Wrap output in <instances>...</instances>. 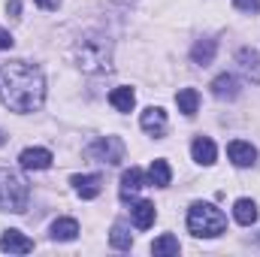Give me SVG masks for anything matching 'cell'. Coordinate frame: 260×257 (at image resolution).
<instances>
[{
	"instance_id": "5bb4252c",
	"label": "cell",
	"mask_w": 260,
	"mask_h": 257,
	"mask_svg": "<svg viewBox=\"0 0 260 257\" xmlns=\"http://www.w3.org/2000/svg\"><path fill=\"white\" fill-rule=\"evenodd\" d=\"M215 52H218V43L212 37H203V40H197L194 49H191V61L197 67H209L215 61Z\"/></svg>"
},
{
	"instance_id": "7a4b0ae2",
	"label": "cell",
	"mask_w": 260,
	"mask_h": 257,
	"mask_svg": "<svg viewBox=\"0 0 260 257\" xmlns=\"http://www.w3.org/2000/svg\"><path fill=\"white\" fill-rule=\"evenodd\" d=\"M76 64L82 73H109L112 70V49L103 34H85L76 43Z\"/></svg>"
},
{
	"instance_id": "d6986e66",
	"label": "cell",
	"mask_w": 260,
	"mask_h": 257,
	"mask_svg": "<svg viewBox=\"0 0 260 257\" xmlns=\"http://www.w3.org/2000/svg\"><path fill=\"white\" fill-rule=\"evenodd\" d=\"M76 236H79V224L73 218H58L52 224V239L55 242H73Z\"/></svg>"
},
{
	"instance_id": "484cf974",
	"label": "cell",
	"mask_w": 260,
	"mask_h": 257,
	"mask_svg": "<svg viewBox=\"0 0 260 257\" xmlns=\"http://www.w3.org/2000/svg\"><path fill=\"white\" fill-rule=\"evenodd\" d=\"M6 12L18 15V12H21V3H18V0H9V3H6Z\"/></svg>"
},
{
	"instance_id": "83f0119b",
	"label": "cell",
	"mask_w": 260,
	"mask_h": 257,
	"mask_svg": "<svg viewBox=\"0 0 260 257\" xmlns=\"http://www.w3.org/2000/svg\"><path fill=\"white\" fill-rule=\"evenodd\" d=\"M3 142H6V133H3V130H0V145H3Z\"/></svg>"
},
{
	"instance_id": "30bf717a",
	"label": "cell",
	"mask_w": 260,
	"mask_h": 257,
	"mask_svg": "<svg viewBox=\"0 0 260 257\" xmlns=\"http://www.w3.org/2000/svg\"><path fill=\"white\" fill-rule=\"evenodd\" d=\"M212 94H215L218 100H236V97H239V82H236V76H230V73L215 76V82H212Z\"/></svg>"
},
{
	"instance_id": "cb8c5ba5",
	"label": "cell",
	"mask_w": 260,
	"mask_h": 257,
	"mask_svg": "<svg viewBox=\"0 0 260 257\" xmlns=\"http://www.w3.org/2000/svg\"><path fill=\"white\" fill-rule=\"evenodd\" d=\"M233 6H236L239 12H257L260 0H233Z\"/></svg>"
},
{
	"instance_id": "8fae6325",
	"label": "cell",
	"mask_w": 260,
	"mask_h": 257,
	"mask_svg": "<svg viewBox=\"0 0 260 257\" xmlns=\"http://www.w3.org/2000/svg\"><path fill=\"white\" fill-rule=\"evenodd\" d=\"M18 160H21L24 170H49L52 167V151L49 148H24Z\"/></svg>"
},
{
	"instance_id": "4316f807",
	"label": "cell",
	"mask_w": 260,
	"mask_h": 257,
	"mask_svg": "<svg viewBox=\"0 0 260 257\" xmlns=\"http://www.w3.org/2000/svg\"><path fill=\"white\" fill-rule=\"evenodd\" d=\"M37 3H40L43 9H58V6H61V0H37Z\"/></svg>"
},
{
	"instance_id": "7402d4cb",
	"label": "cell",
	"mask_w": 260,
	"mask_h": 257,
	"mask_svg": "<svg viewBox=\"0 0 260 257\" xmlns=\"http://www.w3.org/2000/svg\"><path fill=\"white\" fill-rule=\"evenodd\" d=\"M109 103H112L118 112H130V109L136 106V94H133V88H115V91L109 94Z\"/></svg>"
},
{
	"instance_id": "8992f818",
	"label": "cell",
	"mask_w": 260,
	"mask_h": 257,
	"mask_svg": "<svg viewBox=\"0 0 260 257\" xmlns=\"http://www.w3.org/2000/svg\"><path fill=\"white\" fill-rule=\"evenodd\" d=\"M227 157L233 160V167H254L257 148H254L251 142H245V139H233V142L227 145Z\"/></svg>"
},
{
	"instance_id": "ac0fdd59",
	"label": "cell",
	"mask_w": 260,
	"mask_h": 257,
	"mask_svg": "<svg viewBox=\"0 0 260 257\" xmlns=\"http://www.w3.org/2000/svg\"><path fill=\"white\" fill-rule=\"evenodd\" d=\"M170 179H173V170H170V164H167L164 157L151 160V167H148V182H151L154 188H167V185H170Z\"/></svg>"
},
{
	"instance_id": "9c48e42d",
	"label": "cell",
	"mask_w": 260,
	"mask_h": 257,
	"mask_svg": "<svg viewBox=\"0 0 260 257\" xmlns=\"http://www.w3.org/2000/svg\"><path fill=\"white\" fill-rule=\"evenodd\" d=\"M139 124H142L145 133H151V136H164V130H167V112L160 106H148L139 115Z\"/></svg>"
},
{
	"instance_id": "ffe728a7",
	"label": "cell",
	"mask_w": 260,
	"mask_h": 257,
	"mask_svg": "<svg viewBox=\"0 0 260 257\" xmlns=\"http://www.w3.org/2000/svg\"><path fill=\"white\" fill-rule=\"evenodd\" d=\"M182 251V245H179V239L173 236V233H164L160 239H154V245H151V254L154 257H176Z\"/></svg>"
},
{
	"instance_id": "603a6c76",
	"label": "cell",
	"mask_w": 260,
	"mask_h": 257,
	"mask_svg": "<svg viewBox=\"0 0 260 257\" xmlns=\"http://www.w3.org/2000/svg\"><path fill=\"white\" fill-rule=\"evenodd\" d=\"M109 245L118 248V251H127L130 245H133V236H130L127 224H115V227H112V233H109Z\"/></svg>"
},
{
	"instance_id": "3957f363",
	"label": "cell",
	"mask_w": 260,
	"mask_h": 257,
	"mask_svg": "<svg viewBox=\"0 0 260 257\" xmlns=\"http://www.w3.org/2000/svg\"><path fill=\"white\" fill-rule=\"evenodd\" d=\"M188 230L194 236H203V239H215V236H221L227 230V215L218 206L197 200L188 209Z\"/></svg>"
},
{
	"instance_id": "2e32d148",
	"label": "cell",
	"mask_w": 260,
	"mask_h": 257,
	"mask_svg": "<svg viewBox=\"0 0 260 257\" xmlns=\"http://www.w3.org/2000/svg\"><path fill=\"white\" fill-rule=\"evenodd\" d=\"M191 154H194L197 164L209 167V164H215V157H218V148H215V142H212L209 136H197L194 145H191Z\"/></svg>"
},
{
	"instance_id": "5b68a950",
	"label": "cell",
	"mask_w": 260,
	"mask_h": 257,
	"mask_svg": "<svg viewBox=\"0 0 260 257\" xmlns=\"http://www.w3.org/2000/svg\"><path fill=\"white\" fill-rule=\"evenodd\" d=\"M88 154L100 164H109V167H118L124 160V142L118 136H100L97 142H91Z\"/></svg>"
},
{
	"instance_id": "d4e9b609",
	"label": "cell",
	"mask_w": 260,
	"mask_h": 257,
	"mask_svg": "<svg viewBox=\"0 0 260 257\" xmlns=\"http://www.w3.org/2000/svg\"><path fill=\"white\" fill-rule=\"evenodd\" d=\"M12 43H15L12 34H9L6 27H0V52H3V49H12Z\"/></svg>"
},
{
	"instance_id": "6da1fadb",
	"label": "cell",
	"mask_w": 260,
	"mask_h": 257,
	"mask_svg": "<svg viewBox=\"0 0 260 257\" xmlns=\"http://www.w3.org/2000/svg\"><path fill=\"white\" fill-rule=\"evenodd\" d=\"M0 100L12 112H37L46 100L43 70L27 61H12L0 67Z\"/></svg>"
},
{
	"instance_id": "e0dca14e",
	"label": "cell",
	"mask_w": 260,
	"mask_h": 257,
	"mask_svg": "<svg viewBox=\"0 0 260 257\" xmlns=\"http://www.w3.org/2000/svg\"><path fill=\"white\" fill-rule=\"evenodd\" d=\"M139 188H145V173H142V170H136V167L124 170V173H121V197L130 200Z\"/></svg>"
},
{
	"instance_id": "4fadbf2b",
	"label": "cell",
	"mask_w": 260,
	"mask_h": 257,
	"mask_svg": "<svg viewBox=\"0 0 260 257\" xmlns=\"http://www.w3.org/2000/svg\"><path fill=\"white\" fill-rule=\"evenodd\" d=\"M233 218H236V224H242V227L257 224V218H260L257 203H254V200H248V197L236 200V203H233Z\"/></svg>"
},
{
	"instance_id": "52a82bcc",
	"label": "cell",
	"mask_w": 260,
	"mask_h": 257,
	"mask_svg": "<svg viewBox=\"0 0 260 257\" xmlns=\"http://www.w3.org/2000/svg\"><path fill=\"white\" fill-rule=\"evenodd\" d=\"M236 64H239V73L251 85H260V52H254V49H239Z\"/></svg>"
},
{
	"instance_id": "7c38bea8",
	"label": "cell",
	"mask_w": 260,
	"mask_h": 257,
	"mask_svg": "<svg viewBox=\"0 0 260 257\" xmlns=\"http://www.w3.org/2000/svg\"><path fill=\"white\" fill-rule=\"evenodd\" d=\"M130 218H133V224H136L139 230H148V227L154 224V218H157V209H154V203L139 200V203L130 206Z\"/></svg>"
},
{
	"instance_id": "ba28073f",
	"label": "cell",
	"mask_w": 260,
	"mask_h": 257,
	"mask_svg": "<svg viewBox=\"0 0 260 257\" xmlns=\"http://www.w3.org/2000/svg\"><path fill=\"white\" fill-rule=\"evenodd\" d=\"M0 248L9 254H30L34 251V239H27L21 230H6L0 236Z\"/></svg>"
},
{
	"instance_id": "44dd1931",
	"label": "cell",
	"mask_w": 260,
	"mask_h": 257,
	"mask_svg": "<svg viewBox=\"0 0 260 257\" xmlns=\"http://www.w3.org/2000/svg\"><path fill=\"white\" fill-rule=\"evenodd\" d=\"M176 103H179V112L182 115H197V106H200V94H197V88H182L179 94H176Z\"/></svg>"
},
{
	"instance_id": "277c9868",
	"label": "cell",
	"mask_w": 260,
	"mask_h": 257,
	"mask_svg": "<svg viewBox=\"0 0 260 257\" xmlns=\"http://www.w3.org/2000/svg\"><path fill=\"white\" fill-rule=\"evenodd\" d=\"M27 200H30L27 182L12 170H0V209L3 212H24Z\"/></svg>"
},
{
	"instance_id": "9a60e30c",
	"label": "cell",
	"mask_w": 260,
	"mask_h": 257,
	"mask_svg": "<svg viewBox=\"0 0 260 257\" xmlns=\"http://www.w3.org/2000/svg\"><path fill=\"white\" fill-rule=\"evenodd\" d=\"M73 188L82 200H94L103 191V179L100 176H73Z\"/></svg>"
}]
</instances>
